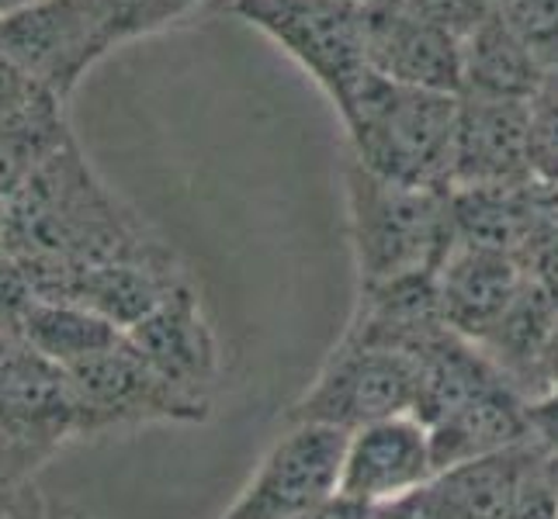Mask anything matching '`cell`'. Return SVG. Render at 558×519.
Returning a JSON list of instances; mask_svg holds the SVG:
<instances>
[{"instance_id": "obj_4", "label": "cell", "mask_w": 558, "mask_h": 519, "mask_svg": "<svg viewBox=\"0 0 558 519\" xmlns=\"http://www.w3.org/2000/svg\"><path fill=\"white\" fill-rule=\"evenodd\" d=\"M229 11L292 55L333 111L348 104L372 70L364 52V0H229Z\"/></svg>"}, {"instance_id": "obj_6", "label": "cell", "mask_w": 558, "mask_h": 519, "mask_svg": "<svg viewBox=\"0 0 558 519\" xmlns=\"http://www.w3.org/2000/svg\"><path fill=\"white\" fill-rule=\"evenodd\" d=\"M420 360L399 350L364 346L343 336L326 357L316 381L288 409L284 422H319L343 433L389 416L413 412Z\"/></svg>"}, {"instance_id": "obj_27", "label": "cell", "mask_w": 558, "mask_h": 519, "mask_svg": "<svg viewBox=\"0 0 558 519\" xmlns=\"http://www.w3.org/2000/svg\"><path fill=\"white\" fill-rule=\"evenodd\" d=\"M22 4H32V0H0V14L11 11V8H22Z\"/></svg>"}, {"instance_id": "obj_18", "label": "cell", "mask_w": 558, "mask_h": 519, "mask_svg": "<svg viewBox=\"0 0 558 519\" xmlns=\"http://www.w3.org/2000/svg\"><path fill=\"white\" fill-rule=\"evenodd\" d=\"M63 104L56 98L38 101L35 108L0 119V211L25 187V181L43 166L52 152L70 143Z\"/></svg>"}, {"instance_id": "obj_20", "label": "cell", "mask_w": 558, "mask_h": 519, "mask_svg": "<svg viewBox=\"0 0 558 519\" xmlns=\"http://www.w3.org/2000/svg\"><path fill=\"white\" fill-rule=\"evenodd\" d=\"M198 4L202 0H105L122 46L132 42V38H143V35H153L181 22V17L191 14Z\"/></svg>"}, {"instance_id": "obj_19", "label": "cell", "mask_w": 558, "mask_h": 519, "mask_svg": "<svg viewBox=\"0 0 558 519\" xmlns=\"http://www.w3.org/2000/svg\"><path fill=\"white\" fill-rule=\"evenodd\" d=\"M56 450L35 444V440L14 433L11 427L0 422V519H4L14 503L22 498L32 485L38 468L46 465Z\"/></svg>"}, {"instance_id": "obj_10", "label": "cell", "mask_w": 558, "mask_h": 519, "mask_svg": "<svg viewBox=\"0 0 558 519\" xmlns=\"http://www.w3.org/2000/svg\"><path fill=\"white\" fill-rule=\"evenodd\" d=\"M364 52L392 84L461 94V42L407 0H364Z\"/></svg>"}, {"instance_id": "obj_7", "label": "cell", "mask_w": 558, "mask_h": 519, "mask_svg": "<svg viewBox=\"0 0 558 519\" xmlns=\"http://www.w3.org/2000/svg\"><path fill=\"white\" fill-rule=\"evenodd\" d=\"M73 401V436H105L119 430L149 427V422H202L208 401L191 398L153 374L143 357L122 343L66 368Z\"/></svg>"}, {"instance_id": "obj_24", "label": "cell", "mask_w": 558, "mask_h": 519, "mask_svg": "<svg viewBox=\"0 0 558 519\" xmlns=\"http://www.w3.org/2000/svg\"><path fill=\"white\" fill-rule=\"evenodd\" d=\"M4 519H76V516H66L63 506H56L52 498H46L43 492L32 485L22 498H17L14 509Z\"/></svg>"}, {"instance_id": "obj_25", "label": "cell", "mask_w": 558, "mask_h": 519, "mask_svg": "<svg viewBox=\"0 0 558 519\" xmlns=\"http://www.w3.org/2000/svg\"><path fill=\"white\" fill-rule=\"evenodd\" d=\"M299 519H375V509H368V506H357V503H351V498H330L326 506H319V509H313V512H305V516H299Z\"/></svg>"}, {"instance_id": "obj_2", "label": "cell", "mask_w": 558, "mask_h": 519, "mask_svg": "<svg viewBox=\"0 0 558 519\" xmlns=\"http://www.w3.org/2000/svg\"><path fill=\"white\" fill-rule=\"evenodd\" d=\"M348 157L385 181L451 190L458 94L402 87L372 73L340 111Z\"/></svg>"}, {"instance_id": "obj_21", "label": "cell", "mask_w": 558, "mask_h": 519, "mask_svg": "<svg viewBox=\"0 0 558 519\" xmlns=\"http://www.w3.org/2000/svg\"><path fill=\"white\" fill-rule=\"evenodd\" d=\"M531 173L558 187V98L545 90L531 101Z\"/></svg>"}, {"instance_id": "obj_11", "label": "cell", "mask_w": 558, "mask_h": 519, "mask_svg": "<svg viewBox=\"0 0 558 519\" xmlns=\"http://www.w3.org/2000/svg\"><path fill=\"white\" fill-rule=\"evenodd\" d=\"M531 101L458 94L451 190L531 184Z\"/></svg>"}, {"instance_id": "obj_22", "label": "cell", "mask_w": 558, "mask_h": 519, "mask_svg": "<svg viewBox=\"0 0 558 519\" xmlns=\"http://www.w3.org/2000/svg\"><path fill=\"white\" fill-rule=\"evenodd\" d=\"M407 4L437 28L451 32L458 42H465V35L475 32L493 14L489 0H407Z\"/></svg>"}, {"instance_id": "obj_8", "label": "cell", "mask_w": 558, "mask_h": 519, "mask_svg": "<svg viewBox=\"0 0 558 519\" xmlns=\"http://www.w3.org/2000/svg\"><path fill=\"white\" fill-rule=\"evenodd\" d=\"M348 433L319 422H284L257 471L219 519H299L337 498Z\"/></svg>"}, {"instance_id": "obj_14", "label": "cell", "mask_w": 558, "mask_h": 519, "mask_svg": "<svg viewBox=\"0 0 558 519\" xmlns=\"http://www.w3.org/2000/svg\"><path fill=\"white\" fill-rule=\"evenodd\" d=\"M0 422L49 450L73 440L70 378L25 343H0Z\"/></svg>"}, {"instance_id": "obj_26", "label": "cell", "mask_w": 558, "mask_h": 519, "mask_svg": "<svg viewBox=\"0 0 558 519\" xmlns=\"http://www.w3.org/2000/svg\"><path fill=\"white\" fill-rule=\"evenodd\" d=\"M542 90L545 94H551V98H558V60L548 66V73H545V84H542Z\"/></svg>"}, {"instance_id": "obj_28", "label": "cell", "mask_w": 558, "mask_h": 519, "mask_svg": "<svg viewBox=\"0 0 558 519\" xmlns=\"http://www.w3.org/2000/svg\"><path fill=\"white\" fill-rule=\"evenodd\" d=\"M0 343H4V336H0Z\"/></svg>"}, {"instance_id": "obj_23", "label": "cell", "mask_w": 558, "mask_h": 519, "mask_svg": "<svg viewBox=\"0 0 558 519\" xmlns=\"http://www.w3.org/2000/svg\"><path fill=\"white\" fill-rule=\"evenodd\" d=\"M46 98L49 94L38 87L22 66H17V60L4 49V42H0V119L22 114Z\"/></svg>"}, {"instance_id": "obj_5", "label": "cell", "mask_w": 558, "mask_h": 519, "mask_svg": "<svg viewBox=\"0 0 558 519\" xmlns=\"http://www.w3.org/2000/svg\"><path fill=\"white\" fill-rule=\"evenodd\" d=\"M0 42L60 104L94 63L122 46L105 0H32L11 8L0 14Z\"/></svg>"}, {"instance_id": "obj_3", "label": "cell", "mask_w": 558, "mask_h": 519, "mask_svg": "<svg viewBox=\"0 0 558 519\" xmlns=\"http://www.w3.org/2000/svg\"><path fill=\"white\" fill-rule=\"evenodd\" d=\"M343 184L361 287L437 274L458 243L451 190L385 181L354 157L343 163Z\"/></svg>"}, {"instance_id": "obj_17", "label": "cell", "mask_w": 558, "mask_h": 519, "mask_svg": "<svg viewBox=\"0 0 558 519\" xmlns=\"http://www.w3.org/2000/svg\"><path fill=\"white\" fill-rule=\"evenodd\" d=\"M122 330L114 322H108L105 316L84 309L76 301H52L43 298L32 305V312L25 316L22 325V339L28 350H35L38 357H46L60 368H76L90 357H98L111 346L122 343Z\"/></svg>"}, {"instance_id": "obj_12", "label": "cell", "mask_w": 558, "mask_h": 519, "mask_svg": "<svg viewBox=\"0 0 558 519\" xmlns=\"http://www.w3.org/2000/svg\"><path fill=\"white\" fill-rule=\"evenodd\" d=\"M125 343L143 357L153 374H160L191 398L208 401L211 384L222 374L219 336L205 319L191 281H184L149 316L125 330Z\"/></svg>"}, {"instance_id": "obj_15", "label": "cell", "mask_w": 558, "mask_h": 519, "mask_svg": "<svg viewBox=\"0 0 558 519\" xmlns=\"http://www.w3.org/2000/svg\"><path fill=\"white\" fill-rule=\"evenodd\" d=\"M531 409H524V401L517 398L513 381L499 384L430 427L437 471L531 444Z\"/></svg>"}, {"instance_id": "obj_13", "label": "cell", "mask_w": 558, "mask_h": 519, "mask_svg": "<svg viewBox=\"0 0 558 519\" xmlns=\"http://www.w3.org/2000/svg\"><path fill=\"white\" fill-rule=\"evenodd\" d=\"M434 281L448 330L483 346L521 301L531 274L521 257L504 254V249L454 243Z\"/></svg>"}, {"instance_id": "obj_16", "label": "cell", "mask_w": 558, "mask_h": 519, "mask_svg": "<svg viewBox=\"0 0 558 519\" xmlns=\"http://www.w3.org/2000/svg\"><path fill=\"white\" fill-rule=\"evenodd\" d=\"M545 63L496 14L461 42V94L534 101L545 84Z\"/></svg>"}, {"instance_id": "obj_1", "label": "cell", "mask_w": 558, "mask_h": 519, "mask_svg": "<svg viewBox=\"0 0 558 519\" xmlns=\"http://www.w3.org/2000/svg\"><path fill=\"white\" fill-rule=\"evenodd\" d=\"M4 249L43 298L105 263L163 257L170 246L98 181L70 139L4 205Z\"/></svg>"}, {"instance_id": "obj_9", "label": "cell", "mask_w": 558, "mask_h": 519, "mask_svg": "<svg viewBox=\"0 0 558 519\" xmlns=\"http://www.w3.org/2000/svg\"><path fill=\"white\" fill-rule=\"evenodd\" d=\"M434 474L430 427L420 416L402 412L348 433L337 495L368 509H385L420 492Z\"/></svg>"}]
</instances>
